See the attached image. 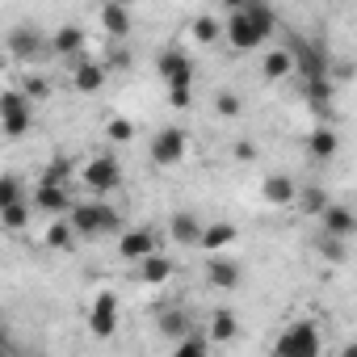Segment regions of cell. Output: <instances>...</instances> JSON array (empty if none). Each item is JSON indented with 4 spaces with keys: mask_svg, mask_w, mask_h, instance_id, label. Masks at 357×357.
<instances>
[{
    "mask_svg": "<svg viewBox=\"0 0 357 357\" xmlns=\"http://www.w3.org/2000/svg\"><path fill=\"white\" fill-rule=\"evenodd\" d=\"M185 151H190V139H185L181 126H164V130H155V135H151V147H147V155H151L155 168H176V164L185 160Z\"/></svg>",
    "mask_w": 357,
    "mask_h": 357,
    "instance_id": "52a82bcc",
    "label": "cell"
},
{
    "mask_svg": "<svg viewBox=\"0 0 357 357\" xmlns=\"http://www.w3.org/2000/svg\"><path fill=\"white\" fill-rule=\"evenodd\" d=\"M223 38L231 43V51H257V47H265V34L257 30V22H252L244 9H236V13L223 22Z\"/></svg>",
    "mask_w": 357,
    "mask_h": 357,
    "instance_id": "9c48e42d",
    "label": "cell"
},
{
    "mask_svg": "<svg viewBox=\"0 0 357 357\" xmlns=\"http://www.w3.org/2000/svg\"><path fill=\"white\" fill-rule=\"evenodd\" d=\"M80 181H84V190H93L97 198H105L109 190H118L122 185V168H118V155H93L84 168H80Z\"/></svg>",
    "mask_w": 357,
    "mask_h": 357,
    "instance_id": "ba28073f",
    "label": "cell"
},
{
    "mask_svg": "<svg viewBox=\"0 0 357 357\" xmlns=\"http://www.w3.org/2000/svg\"><path fill=\"white\" fill-rule=\"evenodd\" d=\"M319 349H324V336H319V328H315L311 319L290 324V328L278 336V344H273V353H282V357H315Z\"/></svg>",
    "mask_w": 357,
    "mask_h": 357,
    "instance_id": "8992f818",
    "label": "cell"
},
{
    "mask_svg": "<svg viewBox=\"0 0 357 357\" xmlns=\"http://www.w3.org/2000/svg\"><path fill=\"white\" fill-rule=\"evenodd\" d=\"M17 198H22V181H17L13 172H5V176H0V206H9Z\"/></svg>",
    "mask_w": 357,
    "mask_h": 357,
    "instance_id": "74e56055",
    "label": "cell"
},
{
    "mask_svg": "<svg viewBox=\"0 0 357 357\" xmlns=\"http://www.w3.org/2000/svg\"><path fill=\"white\" fill-rule=\"evenodd\" d=\"M248 5H252V0H223V9H227V13H236V9H248Z\"/></svg>",
    "mask_w": 357,
    "mask_h": 357,
    "instance_id": "60d3db41",
    "label": "cell"
},
{
    "mask_svg": "<svg viewBox=\"0 0 357 357\" xmlns=\"http://www.w3.org/2000/svg\"><path fill=\"white\" fill-rule=\"evenodd\" d=\"M151 252H155V231H151V227L122 231V240H118V257H122V261H143V257H151Z\"/></svg>",
    "mask_w": 357,
    "mask_h": 357,
    "instance_id": "e0dca14e",
    "label": "cell"
},
{
    "mask_svg": "<svg viewBox=\"0 0 357 357\" xmlns=\"http://www.w3.org/2000/svg\"><path fill=\"white\" fill-rule=\"evenodd\" d=\"M315 248L324 252V261H332V265H340V261H349V248H344V236H319L315 240Z\"/></svg>",
    "mask_w": 357,
    "mask_h": 357,
    "instance_id": "d6a6232c",
    "label": "cell"
},
{
    "mask_svg": "<svg viewBox=\"0 0 357 357\" xmlns=\"http://www.w3.org/2000/svg\"><path fill=\"white\" fill-rule=\"evenodd\" d=\"M105 76H109V68H105V59L97 63V59H80V63H72V89L76 93H84V97H93V93H101V84H105Z\"/></svg>",
    "mask_w": 357,
    "mask_h": 357,
    "instance_id": "5bb4252c",
    "label": "cell"
},
{
    "mask_svg": "<svg viewBox=\"0 0 357 357\" xmlns=\"http://www.w3.org/2000/svg\"><path fill=\"white\" fill-rule=\"evenodd\" d=\"M155 68H160V76L168 80V105L172 109H190L194 105V59L185 55V51H176V47H168V51H160L155 55Z\"/></svg>",
    "mask_w": 357,
    "mask_h": 357,
    "instance_id": "6da1fadb",
    "label": "cell"
},
{
    "mask_svg": "<svg viewBox=\"0 0 357 357\" xmlns=\"http://www.w3.org/2000/svg\"><path fill=\"white\" fill-rule=\"evenodd\" d=\"M244 13H248V17L257 22V30H261L265 38L273 34V26H278V13H273V5H269V0H252V5H248Z\"/></svg>",
    "mask_w": 357,
    "mask_h": 357,
    "instance_id": "1f68e13d",
    "label": "cell"
},
{
    "mask_svg": "<svg viewBox=\"0 0 357 357\" xmlns=\"http://www.w3.org/2000/svg\"><path fill=\"white\" fill-rule=\"evenodd\" d=\"M30 202H34V211L51 215V219H59V215L72 211V194H68V185H59V181H38Z\"/></svg>",
    "mask_w": 357,
    "mask_h": 357,
    "instance_id": "7c38bea8",
    "label": "cell"
},
{
    "mask_svg": "<svg viewBox=\"0 0 357 357\" xmlns=\"http://www.w3.org/2000/svg\"><path fill=\"white\" fill-rule=\"evenodd\" d=\"M22 89H26L30 101H47V97H51V80H47V76H34V72L22 80Z\"/></svg>",
    "mask_w": 357,
    "mask_h": 357,
    "instance_id": "d590c367",
    "label": "cell"
},
{
    "mask_svg": "<svg viewBox=\"0 0 357 357\" xmlns=\"http://www.w3.org/2000/svg\"><path fill=\"white\" fill-rule=\"evenodd\" d=\"M206 282L211 290H236L244 282V269L236 257H223V252H206Z\"/></svg>",
    "mask_w": 357,
    "mask_h": 357,
    "instance_id": "30bf717a",
    "label": "cell"
},
{
    "mask_svg": "<svg viewBox=\"0 0 357 357\" xmlns=\"http://www.w3.org/2000/svg\"><path fill=\"white\" fill-rule=\"evenodd\" d=\"M155 328H160V336H168V340H181L194 324H190V315H185V311H164Z\"/></svg>",
    "mask_w": 357,
    "mask_h": 357,
    "instance_id": "f546056e",
    "label": "cell"
},
{
    "mask_svg": "<svg viewBox=\"0 0 357 357\" xmlns=\"http://www.w3.org/2000/svg\"><path fill=\"white\" fill-rule=\"evenodd\" d=\"M298 190H303V185L294 181V176H286V172H269L265 181H261V194H265L269 206H294Z\"/></svg>",
    "mask_w": 357,
    "mask_h": 357,
    "instance_id": "9a60e30c",
    "label": "cell"
},
{
    "mask_svg": "<svg viewBox=\"0 0 357 357\" xmlns=\"http://www.w3.org/2000/svg\"><path fill=\"white\" fill-rule=\"evenodd\" d=\"M68 219H72V227L80 231V240H97V236L122 231V215H118L109 202H72Z\"/></svg>",
    "mask_w": 357,
    "mask_h": 357,
    "instance_id": "7a4b0ae2",
    "label": "cell"
},
{
    "mask_svg": "<svg viewBox=\"0 0 357 357\" xmlns=\"http://www.w3.org/2000/svg\"><path fill=\"white\" fill-rule=\"evenodd\" d=\"M101 30L109 38H126L135 30V17H130V5L122 0H101Z\"/></svg>",
    "mask_w": 357,
    "mask_h": 357,
    "instance_id": "2e32d148",
    "label": "cell"
},
{
    "mask_svg": "<svg viewBox=\"0 0 357 357\" xmlns=\"http://www.w3.org/2000/svg\"><path fill=\"white\" fill-rule=\"evenodd\" d=\"M76 240H80V231L72 227V219L68 215H59L51 227H47V248H59V252H72L76 248Z\"/></svg>",
    "mask_w": 357,
    "mask_h": 357,
    "instance_id": "4316f807",
    "label": "cell"
},
{
    "mask_svg": "<svg viewBox=\"0 0 357 357\" xmlns=\"http://www.w3.org/2000/svg\"><path fill=\"white\" fill-rule=\"evenodd\" d=\"M211 344H215V340H211V332H206V328H190L181 340H172L176 357H206V353H211Z\"/></svg>",
    "mask_w": 357,
    "mask_h": 357,
    "instance_id": "d4e9b609",
    "label": "cell"
},
{
    "mask_svg": "<svg viewBox=\"0 0 357 357\" xmlns=\"http://www.w3.org/2000/svg\"><path fill=\"white\" fill-rule=\"evenodd\" d=\"M319 223H324V231L328 236H353L357 231V211H349V206H340V202H328V211L319 215Z\"/></svg>",
    "mask_w": 357,
    "mask_h": 357,
    "instance_id": "d6986e66",
    "label": "cell"
},
{
    "mask_svg": "<svg viewBox=\"0 0 357 357\" xmlns=\"http://www.w3.org/2000/svg\"><path fill=\"white\" fill-rule=\"evenodd\" d=\"M206 332H211V340H215V344H227V340H236V336H240V315H236V311H227V307H219V311H211Z\"/></svg>",
    "mask_w": 357,
    "mask_h": 357,
    "instance_id": "603a6c76",
    "label": "cell"
},
{
    "mask_svg": "<svg viewBox=\"0 0 357 357\" xmlns=\"http://www.w3.org/2000/svg\"><path fill=\"white\" fill-rule=\"evenodd\" d=\"M122 5H135V0H122Z\"/></svg>",
    "mask_w": 357,
    "mask_h": 357,
    "instance_id": "ee69618b",
    "label": "cell"
},
{
    "mask_svg": "<svg viewBox=\"0 0 357 357\" xmlns=\"http://www.w3.org/2000/svg\"><path fill=\"white\" fill-rule=\"evenodd\" d=\"M261 76L265 80H286V76H294V51L286 47V51H269L265 59H261Z\"/></svg>",
    "mask_w": 357,
    "mask_h": 357,
    "instance_id": "484cf974",
    "label": "cell"
},
{
    "mask_svg": "<svg viewBox=\"0 0 357 357\" xmlns=\"http://www.w3.org/2000/svg\"><path fill=\"white\" fill-rule=\"evenodd\" d=\"M9 55L17 63H43V59H55V47L38 26H13L9 30Z\"/></svg>",
    "mask_w": 357,
    "mask_h": 357,
    "instance_id": "277c9868",
    "label": "cell"
},
{
    "mask_svg": "<svg viewBox=\"0 0 357 357\" xmlns=\"http://www.w3.org/2000/svg\"><path fill=\"white\" fill-rule=\"evenodd\" d=\"M89 332L93 336H114L118 332V294L114 290H101L97 298H93V311H89Z\"/></svg>",
    "mask_w": 357,
    "mask_h": 357,
    "instance_id": "8fae6325",
    "label": "cell"
},
{
    "mask_svg": "<svg viewBox=\"0 0 357 357\" xmlns=\"http://www.w3.org/2000/svg\"><path fill=\"white\" fill-rule=\"evenodd\" d=\"M336 151H340V135H336L332 126H315V130L307 135V155H311L315 164H328Z\"/></svg>",
    "mask_w": 357,
    "mask_h": 357,
    "instance_id": "ac0fdd59",
    "label": "cell"
},
{
    "mask_svg": "<svg viewBox=\"0 0 357 357\" xmlns=\"http://www.w3.org/2000/svg\"><path fill=\"white\" fill-rule=\"evenodd\" d=\"M340 353H344V357H357V340H353V344H344Z\"/></svg>",
    "mask_w": 357,
    "mask_h": 357,
    "instance_id": "7bdbcfd3",
    "label": "cell"
},
{
    "mask_svg": "<svg viewBox=\"0 0 357 357\" xmlns=\"http://www.w3.org/2000/svg\"><path fill=\"white\" fill-rule=\"evenodd\" d=\"M231 155H236L240 164H248V160H257V147H252L248 139H240V143H231Z\"/></svg>",
    "mask_w": 357,
    "mask_h": 357,
    "instance_id": "ab89813d",
    "label": "cell"
},
{
    "mask_svg": "<svg viewBox=\"0 0 357 357\" xmlns=\"http://www.w3.org/2000/svg\"><path fill=\"white\" fill-rule=\"evenodd\" d=\"M332 72H336V80H349V76H353V63H336Z\"/></svg>",
    "mask_w": 357,
    "mask_h": 357,
    "instance_id": "b9f144b4",
    "label": "cell"
},
{
    "mask_svg": "<svg viewBox=\"0 0 357 357\" xmlns=\"http://www.w3.org/2000/svg\"><path fill=\"white\" fill-rule=\"evenodd\" d=\"M332 76H319V80H303V97H307V105H311V114H319V118H328L332 114Z\"/></svg>",
    "mask_w": 357,
    "mask_h": 357,
    "instance_id": "ffe728a7",
    "label": "cell"
},
{
    "mask_svg": "<svg viewBox=\"0 0 357 357\" xmlns=\"http://www.w3.org/2000/svg\"><path fill=\"white\" fill-rule=\"evenodd\" d=\"M51 47H55V55L59 59H76V55H84V30L80 26H59L55 34H51Z\"/></svg>",
    "mask_w": 357,
    "mask_h": 357,
    "instance_id": "44dd1931",
    "label": "cell"
},
{
    "mask_svg": "<svg viewBox=\"0 0 357 357\" xmlns=\"http://www.w3.org/2000/svg\"><path fill=\"white\" fill-rule=\"evenodd\" d=\"M172 273H176L172 257H160V252H151V257H143V261H139V282H143V286H164Z\"/></svg>",
    "mask_w": 357,
    "mask_h": 357,
    "instance_id": "7402d4cb",
    "label": "cell"
},
{
    "mask_svg": "<svg viewBox=\"0 0 357 357\" xmlns=\"http://www.w3.org/2000/svg\"><path fill=\"white\" fill-rule=\"evenodd\" d=\"M202 231H206V223L198 215H190V211H176L168 219V236H172V244H181V248H202Z\"/></svg>",
    "mask_w": 357,
    "mask_h": 357,
    "instance_id": "4fadbf2b",
    "label": "cell"
},
{
    "mask_svg": "<svg viewBox=\"0 0 357 357\" xmlns=\"http://www.w3.org/2000/svg\"><path fill=\"white\" fill-rule=\"evenodd\" d=\"M43 181H59V185H68V181H72V160H68V155H55L51 168L43 172Z\"/></svg>",
    "mask_w": 357,
    "mask_h": 357,
    "instance_id": "e575fe53",
    "label": "cell"
},
{
    "mask_svg": "<svg viewBox=\"0 0 357 357\" xmlns=\"http://www.w3.org/2000/svg\"><path fill=\"white\" fill-rule=\"evenodd\" d=\"M215 109H219V118H240V114H244V101H240V93H231V89H219V97H215Z\"/></svg>",
    "mask_w": 357,
    "mask_h": 357,
    "instance_id": "836d02e7",
    "label": "cell"
},
{
    "mask_svg": "<svg viewBox=\"0 0 357 357\" xmlns=\"http://www.w3.org/2000/svg\"><path fill=\"white\" fill-rule=\"evenodd\" d=\"M290 51H294V76L298 84L303 80H319V76H332V55L324 47V38H290Z\"/></svg>",
    "mask_w": 357,
    "mask_h": 357,
    "instance_id": "3957f363",
    "label": "cell"
},
{
    "mask_svg": "<svg viewBox=\"0 0 357 357\" xmlns=\"http://www.w3.org/2000/svg\"><path fill=\"white\" fill-rule=\"evenodd\" d=\"M30 211H34V202L17 198V202H9V206H0V223H5L9 231H22V227L30 223Z\"/></svg>",
    "mask_w": 357,
    "mask_h": 357,
    "instance_id": "f1b7e54d",
    "label": "cell"
},
{
    "mask_svg": "<svg viewBox=\"0 0 357 357\" xmlns=\"http://www.w3.org/2000/svg\"><path fill=\"white\" fill-rule=\"evenodd\" d=\"M0 122H5L9 139H22L34 126V101L26 97V89H5V97H0Z\"/></svg>",
    "mask_w": 357,
    "mask_h": 357,
    "instance_id": "5b68a950",
    "label": "cell"
},
{
    "mask_svg": "<svg viewBox=\"0 0 357 357\" xmlns=\"http://www.w3.org/2000/svg\"><path fill=\"white\" fill-rule=\"evenodd\" d=\"M236 240H240V227H236V223H206V231H202V252H227Z\"/></svg>",
    "mask_w": 357,
    "mask_h": 357,
    "instance_id": "cb8c5ba5",
    "label": "cell"
},
{
    "mask_svg": "<svg viewBox=\"0 0 357 357\" xmlns=\"http://www.w3.org/2000/svg\"><path fill=\"white\" fill-rule=\"evenodd\" d=\"M328 202H332V198H328V190H319V185H303L298 198H294V206H298L303 215H311V219H319V215L328 211Z\"/></svg>",
    "mask_w": 357,
    "mask_h": 357,
    "instance_id": "83f0119b",
    "label": "cell"
},
{
    "mask_svg": "<svg viewBox=\"0 0 357 357\" xmlns=\"http://www.w3.org/2000/svg\"><path fill=\"white\" fill-rule=\"evenodd\" d=\"M105 68H109V72H122V68H130V51L122 47V38H118V47H109V51H105Z\"/></svg>",
    "mask_w": 357,
    "mask_h": 357,
    "instance_id": "f35d334b",
    "label": "cell"
},
{
    "mask_svg": "<svg viewBox=\"0 0 357 357\" xmlns=\"http://www.w3.org/2000/svg\"><path fill=\"white\" fill-rule=\"evenodd\" d=\"M105 135H109L114 143H130V139H135V122H130V118H109V122H105Z\"/></svg>",
    "mask_w": 357,
    "mask_h": 357,
    "instance_id": "8d00e7d4",
    "label": "cell"
},
{
    "mask_svg": "<svg viewBox=\"0 0 357 357\" xmlns=\"http://www.w3.org/2000/svg\"><path fill=\"white\" fill-rule=\"evenodd\" d=\"M190 34H194V43H202V47H211V43H219L223 38V22H215V17H194L190 22Z\"/></svg>",
    "mask_w": 357,
    "mask_h": 357,
    "instance_id": "4dcf8cb0",
    "label": "cell"
}]
</instances>
